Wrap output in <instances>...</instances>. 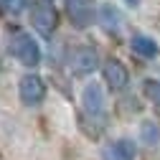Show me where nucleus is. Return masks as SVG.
Masks as SVG:
<instances>
[{"instance_id":"nucleus-1","label":"nucleus","mask_w":160,"mask_h":160,"mask_svg":"<svg viewBox=\"0 0 160 160\" xmlns=\"http://www.w3.org/2000/svg\"><path fill=\"white\" fill-rule=\"evenodd\" d=\"M8 48H10L13 58H18V61H21L23 66H28V69L38 66V64H41V58H43L41 43H38L31 33H26V31H18V33L10 38V46H8Z\"/></svg>"},{"instance_id":"nucleus-8","label":"nucleus","mask_w":160,"mask_h":160,"mask_svg":"<svg viewBox=\"0 0 160 160\" xmlns=\"http://www.w3.org/2000/svg\"><path fill=\"white\" fill-rule=\"evenodd\" d=\"M97 18H99V26H102L109 36L122 33V13L114 8V3H102L99 10H97Z\"/></svg>"},{"instance_id":"nucleus-11","label":"nucleus","mask_w":160,"mask_h":160,"mask_svg":"<svg viewBox=\"0 0 160 160\" xmlns=\"http://www.w3.org/2000/svg\"><path fill=\"white\" fill-rule=\"evenodd\" d=\"M140 140H142L145 145H158L160 142V127L150 119H145L142 125H140Z\"/></svg>"},{"instance_id":"nucleus-2","label":"nucleus","mask_w":160,"mask_h":160,"mask_svg":"<svg viewBox=\"0 0 160 160\" xmlns=\"http://www.w3.org/2000/svg\"><path fill=\"white\" fill-rule=\"evenodd\" d=\"M82 107L94 119H102L107 114V94H104V87L99 82H89L82 89Z\"/></svg>"},{"instance_id":"nucleus-14","label":"nucleus","mask_w":160,"mask_h":160,"mask_svg":"<svg viewBox=\"0 0 160 160\" xmlns=\"http://www.w3.org/2000/svg\"><path fill=\"white\" fill-rule=\"evenodd\" d=\"M127 5H130V8H137V5H140V0H127Z\"/></svg>"},{"instance_id":"nucleus-6","label":"nucleus","mask_w":160,"mask_h":160,"mask_svg":"<svg viewBox=\"0 0 160 160\" xmlns=\"http://www.w3.org/2000/svg\"><path fill=\"white\" fill-rule=\"evenodd\" d=\"M64 8L76 28H89L94 23V0H64Z\"/></svg>"},{"instance_id":"nucleus-5","label":"nucleus","mask_w":160,"mask_h":160,"mask_svg":"<svg viewBox=\"0 0 160 160\" xmlns=\"http://www.w3.org/2000/svg\"><path fill=\"white\" fill-rule=\"evenodd\" d=\"M31 23H33V28L41 33V36L48 38V36L56 31V23H58L56 8H53L51 3H43V0H38V3L33 5V10H31Z\"/></svg>"},{"instance_id":"nucleus-10","label":"nucleus","mask_w":160,"mask_h":160,"mask_svg":"<svg viewBox=\"0 0 160 160\" xmlns=\"http://www.w3.org/2000/svg\"><path fill=\"white\" fill-rule=\"evenodd\" d=\"M130 48H132V53L142 56V58H155L160 53V46L155 43V38H150L145 33H135L130 41Z\"/></svg>"},{"instance_id":"nucleus-7","label":"nucleus","mask_w":160,"mask_h":160,"mask_svg":"<svg viewBox=\"0 0 160 160\" xmlns=\"http://www.w3.org/2000/svg\"><path fill=\"white\" fill-rule=\"evenodd\" d=\"M102 74H104V82H107L114 92H122V89H127V84H130V74H127V69L122 66V61H117V58H107V61L102 64Z\"/></svg>"},{"instance_id":"nucleus-9","label":"nucleus","mask_w":160,"mask_h":160,"mask_svg":"<svg viewBox=\"0 0 160 160\" xmlns=\"http://www.w3.org/2000/svg\"><path fill=\"white\" fill-rule=\"evenodd\" d=\"M135 158H137V145L127 137L114 140L102 150V160H135Z\"/></svg>"},{"instance_id":"nucleus-12","label":"nucleus","mask_w":160,"mask_h":160,"mask_svg":"<svg viewBox=\"0 0 160 160\" xmlns=\"http://www.w3.org/2000/svg\"><path fill=\"white\" fill-rule=\"evenodd\" d=\"M142 94L152 104H160V79H145L142 82Z\"/></svg>"},{"instance_id":"nucleus-13","label":"nucleus","mask_w":160,"mask_h":160,"mask_svg":"<svg viewBox=\"0 0 160 160\" xmlns=\"http://www.w3.org/2000/svg\"><path fill=\"white\" fill-rule=\"evenodd\" d=\"M0 8H3L8 15H18L26 8V0H0Z\"/></svg>"},{"instance_id":"nucleus-3","label":"nucleus","mask_w":160,"mask_h":160,"mask_svg":"<svg viewBox=\"0 0 160 160\" xmlns=\"http://www.w3.org/2000/svg\"><path fill=\"white\" fill-rule=\"evenodd\" d=\"M18 97L26 107H38L46 99V82L38 74H26L18 84Z\"/></svg>"},{"instance_id":"nucleus-4","label":"nucleus","mask_w":160,"mask_h":160,"mask_svg":"<svg viewBox=\"0 0 160 160\" xmlns=\"http://www.w3.org/2000/svg\"><path fill=\"white\" fill-rule=\"evenodd\" d=\"M69 66H71V74L74 76H89L99 69V53L94 46H79L71 58H69Z\"/></svg>"}]
</instances>
